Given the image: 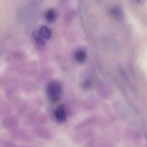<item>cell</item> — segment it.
<instances>
[{
	"label": "cell",
	"mask_w": 147,
	"mask_h": 147,
	"mask_svg": "<svg viewBox=\"0 0 147 147\" xmlns=\"http://www.w3.org/2000/svg\"><path fill=\"white\" fill-rule=\"evenodd\" d=\"M75 58L76 61L79 63H83L87 59L86 53L82 50L78 51L76 53Z\"/></svg>",
	"instance_id": "cell-4"
},
{
	"label": "cell",
	"mask_w": 147,
	"mask_h": 147,
	"mask_svg": "<svg viewBox=\"0 0 147 147\" xmlns=\"http://www.w3.org/2000/svg\"><path fill=\"white\" fill-rule=\"evenodd\" d=\"M54 115L57 123H62L66 122L67 116L65 106L61 105L57 107L54 111Z\"/></svg>",
	"instance_id": "cell-2"
},
{
	"label": "cell",
	"mask_w": 147,
	"mask_h": 147,
	"mask_svg": "<svg viewBox=\"0 0 147 147\" xmlns=\"http://www.w3.org/2000/svg\"><path fill=\"white\" fill-rule=\"evenodd\" d=\"M33 37L35 41L40 45H44L45 44L43 38L41 36L39 31H35L33 32Z\"/></svg>",
	"instance_id": "cell-6"
},
{
	"label": "cell",
	"mask_w": 147,
	"mask_h": 147,
	"mask_svg": "<svg viewBox=\"0 0 147 147\" xmlns=\"http://www.w3.org/2000/svg\"><path fill=\"white\" fill-rule=\"evenodd\" d=\"M45 18L46 20L49 23H53L56 19V14L54 10L51 9L46 13Z\"/></svg>",
	"instance_id": "cell-7"
},
{
	"label": "cell",
	"mask_w": 147,
	"mask_h": 147,
	"mask_svg": "<svg viewBox=\"0 0 147 147\" xmlns=\"http://www.w3.org/2000/svg\"><path fill=\"white\" fill-rule=\"evenodd\" d=\"M62 88L57 82H52L48 85L47 92L50 100L53 102L58 101L61 98Z\"/></svg>",
	"instance_id": "cell-1"
},
{
	"label": "cell",
	"mask_w": 147,
	"mask_h": 147,
	"mask_svg": "<svg viewBox=\"0 0 147 147\" xmlns=\"http://www.w3.org/2000/svg\"><path fill=\"white\" fill-rule=\"evenodd\" d=\"M40 34L43 38L45 39H49L51 36V30L46 26H42L40 28Z\"/></svg>",
	"instance_id": "cell-5"
},
{
	"label": "cell",
	"mask_w": 147,
	"mask_h": 147,
	"mask_svg": "<svg viewBox=\"0 0 147 147\" xmlns=\"http://www.w3.org/2000/svg\"><path fill=\"white\" fill-rule=\"evenodd\" d=\"M110 13L113 17L119 20L122 19L123 17V11L119 7H115L111 8Z\"/></svg>",
	"instance_id": "cell-3"
}]
</instances>
